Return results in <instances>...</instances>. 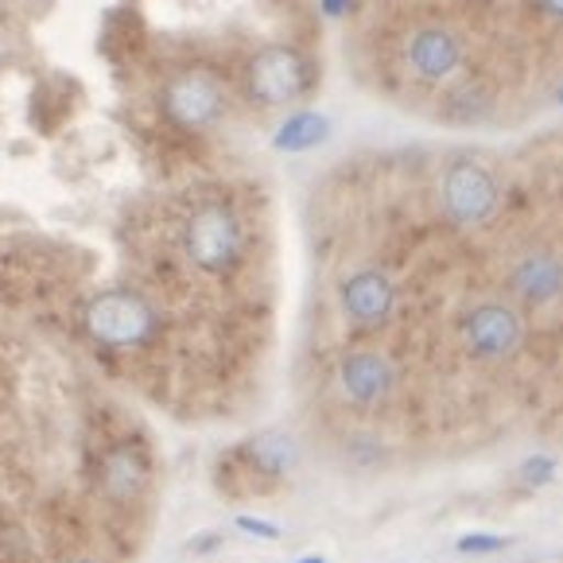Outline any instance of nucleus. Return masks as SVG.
<instances>
[{
  "mask_svg": "<svg viewBox=\"0 0 563 563\" xmlns=\"http://www.w3.org/2000/svg\"><path fill=\"white\" fill-rule=\"evenodd\" d=\"M183 257L202 276H233L245 261V222L222 199L199 202L183 222Z\"/></svg>",
  "mask_w": 563,
  "mask_h": 563,
  "instance_id": "nucleus-1",
  "label": "nucleus"
},
{
  "mask_svg": "<svg viewBox=\"0 0 563 563\" xmlns=\"http://www.w3.org/2000/svg\"><path fill=\"white\" fill-rule=\"evenodd\" d=\"M82 327L93 342L109 350H141L156 339L159 331V316L156 307L148 303L136 291L124 288H109L86 303L82 311Z\"/></svg>",
  "mask_w": 563,
  "mask_h": 563,
  "instance_id": "nucleus-2",
  "label": "nucleus"
},
{
  "mask_svg": "<svg viewBox=\"0 0 563 563\" xmlns=\"http://www.w3.org/2000/svg\"><path fill=\"white\" fill-rule=\"evenodd\" d=\"M525 339H529V327H525L521 311L509 303H474L463 319H459V342L474 362H509L514 354H521Z\"/></svg>",
  "mask_w": 563,
  "mask_h": 563,
  "instance_id": "nucleus-3",
  "label": "nucleus"
},
{
  "mask_svg": "<svg viewBox=\"0 0 563 563\" xmlns=\"http://www.w3.org/2000/svg\"><path fill=\"white\" fill-rule=\"evenodd\" d=\"M440 199L451 222L463 225V230H474V225H486L501 210V183L474 156H459L443 172Z\"/></svg>",
  "mask_w": 563,
  "mask_h": 563,
  "instance_id": "nucleus-4",
  "label": "nucleus"
},
{
  "mask_svg": "<svg viewBox=\"0 0 563 563\" xmlns=\"http://www.w3.org/2000/svg\"><path fill=\"white\" fill-rule=\"evenodd\" d=\"M311 70L296 47H265L245 63V93L257 106H291L303 98Z\"/></svg>",
  "mask_w": 563,
  "mask_h": 563,
  "instance_id": "nucleus-5",
  "label": "nucleus"
},
{
  "mask_svg": "<svg viewBox=\"0 0 563 563\" xmlns=\"http://www.w3.org/2000/svg\"><path fill=\"white\" fill-rule=\"evenodd\" d=\"M506 284L525 307H532V311L563 307V257L544 245L529 249V253H521V257L509 265Z\"/></svg>",
  "mask_w": 563,
  "mask_h": 563,
  "instance_id": "nucleus-6",
  "label": "nucleus"
},
{
  "mask_svg": "<svg viewBox=\"0 0 563 563\" xmlns=\"http://www.w3.org/2000/svg\"><path fill=\"white\" fill-rule=\"evenodd\" d=\"M164 113L183 129H210L225 113V90L214 75L187 70L172 78L164 90Z\"/></svg>",
  "mask_w": 563,
  "mask_h": 563,
  "instance_id": "nucleus-7",
  "label": "nucleus"
},
{
  "mask_svg": "<svg viewBox=\"0 0 563 563\" xmlns=\"http://www.w3.org/2000/svg\"><path fill=\"white\" fill-rule=\"evenodd\" d=\"M339 303L346 319L362 331H377L389 323L393 307H397V284L382 273V268H357L342 280Z\"/></svg>",
  "mask_w": 563,
  "mask_h": 563,
  "instance_id": "nucleus-8",
  "label": "nucleus"
},
{
  "mask_svg": "<svg viewBox=\"0 0 563 563\" xmlns=\"http://www.w3.org/2000/svg\"><path fill=\"white\" fill-rule=\"evenodd\" d=\"M339 385L354 405L373 408L397 389V365L382 350H350L339 362Z\"/></svg>",
  "mask_w": 563,
  "mask_h": 563,
  "instance_id": "nucleus-9",
  "label": "nucleus"
},
{
  "mask_svg": "<svg viewBox=\"0 0 563 563\" xmlns=\"http://www.w3.org/2000/svg\"><path fill=\"white\" fill-rule=\"evenodd\" d=\"M148 482V463H144L141 451L133 448H113L101 463V489H106L113 501H129L136 497Z\"/></svg>",
  "mask_w": 563,
  "mask_h": 563,
  "instance_id": "nucleus-10",
  "label": "nucleus"
},
{
  "mask_svg": "<svg viewBox=\"0 0 563 563\" xmlns=\"http://www.w3.org/2000/svg\"><path fill=\"white\" fill-rule=\"evenodd\" d=\"M238 459L257 474V478H284V474L291 471V463H296V443L284 440V435H261V440L249 443Z\"/></svg>",
  "mask_w": 563,
  "mask_h": 563,
  "instance_id": "nucleus-11",
  "label": "nucleus"
},
{
  "mask_svg": "<svg viewBox=\"0 0 563 563\" xmlns=\"http://www.w3.org/2000/svg\"><path fill=\"white\" fill-rule=\"evenodd\" d=\"M327 136V124L319 121L316 113H299L291 117L288 124L280 129V136H276V144L288 152H299V148H311V144H319Z\"/></svg>",
  "mask_w": 563,
  "mask_h": 563,
  "instance_id": "nucleus-12",
  "label": "nucleus"
},
{
  "mask_svg": "<svg viewBox=\"0 0 563 563\" xmlns=\"http://www.w3.org/2000/svg\"><path fill=\"white\" fill-rule=\"evenodd\" d=\"M521 478L525 486H548L555 478V459L552 455H529L521 463Z\"/></svg>",
  "mask_w": 563,
  "mask_h": 563,
  "instance_id": "nucleus-13",
  "label": "nucleus"
},
{
  "mask_svg": "<svg viewBox=\"0 0 563 563\" xmlns=\"http://www.w3.org/2000/svg\"><path fill=\"white\" fill-rule=\"evenodd\" d=\"M501 548H509V537H494V532H471V537H463L455 544V552H501Z\"/></svg>",
  "mask_w": 563,
  "mask_h": 563,
  "instance_id": "nucleus-14",
  "label": "nucleus"
},
{
  "mask_svg": "<svg viewBox=\"0 0 563 563\" xmlns=\"http://www.w3.org/2000/svg\"><path fill=\"white\" fill-rule=\"evenodd\" d=\"M238 529L241 532H253V537H265V540H276L280 537V529L268 521H257V517H238Z\"/></svg>",
  "mask_w": 563,
  "mask_h": 563,
  "instance_id": "nucleus-15",
  "label": "nucleus"
},
{
  "mask_svg": "<svg viewBox=\"0 0 563 563\" xmlns=\"http://www.w3.org/2000/svg\"><path fill=\"white\" fill-rule=\"evenodd\" d=\"M299 563H327V560H316V555H311V560H299Z\"/></svg>",
  "mask_w": 563,
  "mask_h": 563,
  "instance_id": "nucleus-16",
  "label": "nucleus"
},
{
  "mask_svg": "<svg viewBox=\"0 0 563 563\" xmlns=\"http://www.w3.org/2000/svg\"><path fill=\"white\" fill-rule=\"evenodd\" d=\"M70 563H93V560H70Z\"/></svg>",
  "mask_w": 563,
  "mask_h": 563,
  "instance_id": "nucleus-17",
  "label": "nucleus"
}]
</instances>
